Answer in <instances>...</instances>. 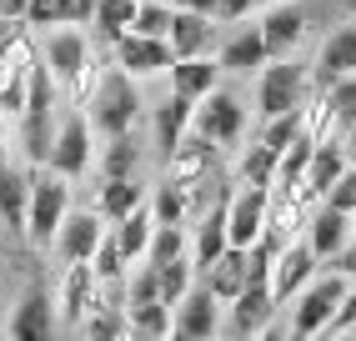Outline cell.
<instances>
[{
    "instance_id": "cell-1",
    "label": "cell",
    "mask_w": 356,
    "mask_h": 341,
    "mask_svg": "<svg viewBox=\"0 0 356 341\" xmlns=\"http://www.w3.org/2000/svg\"><path fill=\"white\" fill-rule=\"evenodd\" d=\"M346 291H351V276L337 271V266H321V271L306 281L296 296L286 301V336H326L331 322H337V311L346 301Z\"/></svg>"
},
{
    "instance_id": "cell-2",
    "label": "cell",
    "mask_w": 356,
    "mask_h": 341,
    "mask_svg": "<svg viewBox=\"0 0 356 341\" xmlns=\"http://www.w3.org/2000/svg\"><path fill=\"white\" fill-rule=\"evenodd\" d=\"M70 186H76V181H70L65 170L31 166V216H26V246L31 251H51L56 246L65 216H70V206H76Z\"/></svg>"
},
{
    "instance_id": "cell-3",
    "label": "cell",
    "mask_w": 356,
    "mask_h": 341,
    "mask_svg": "<svg viewBox=\"0 0 356 341\" xmlns=\"http://www.w3.org/2000/svg\"><path fill=\"white\" fill-rule=\"evenodd\" d=\"M140 81L136 76H126L121 65H106V76H101V86H96V95H90V106H86V116H90V126H96V136L106 141V136H121V131H136V120H140Z\"/></svg>"
},
{
    "instance_id": "cell-4",
    "label": "cell",
    "mask_w": 356,
    "mask_h": 341,
    "mask_svg": "<svg viewBox=\"0 0 356 341\" xmlns=\"http://www.w3.org/2000/svg\"><path fill=\"white\" fill-rule=\"evenodd\" d=\"M312 65L296 61V56H271L266 65L256 70V116H286V111H301L306 95H312Z\"/></svg>"
},
{
    "instance_id": "cell-5",
    "label": "cell",
    "mask_w": 356,
    "mask_h": 341,
    "mask_svg": "<svg viewBox=\"0 0 356 341\" xmlns=\"http://www.w3.org/2000/svg\"><path fill=\"white\" fill-rule=\"evenodd\" d=\"M96 151H101V136H96V126H90L86 106L60 111L56 145H51V161H45V166H56V170H65L70 181H81L86 170H96Z\"/></svg>"
},
{
    "instance_id": "cell-6",
    "label": "cell",
    "mask_w": 356,
    "mask_h": 341,
    "mask_svg": "<svg viewBox=\"0 0 356 341\" xmlns=\"http://www.w3.org/2000/svg\"><path fill=\"white\" fill-rule=\"evenodd\" d=\"M281 311H286V306L276 301V291L266 281H251L236 301H226L221 336H286V322H276Z\"/></svg>"
},
{
    "instance_id": "cell-7",
    "label": "cell",
    "mask_w": 356,
    "mask_h": 341,
    "mask_svg": "<svg viewBox=\"0 0 356 341\" xmlns=\"http://www.w3.org/2000/svg\"><path fill=\"white\" fill-rule=\"evenodd\" d=\"M0 336H15V341H45V336H60L56 291H45L40 281L20 286V296L6 306V326H0Z\"/></svg>"
},
{
    "instance_id": "cell-8",
    "label": "cell",
    "mask_w": 356,
    "mask_h": 341,
    "mask_svg": "<svg viewBox=\"0 0 356 341\" xmlns=\"http://www.w3.org/2000/svg\"><path fill=\"white\" fill-rule=\"evenodd\" d=\"M246 101L236 95L226 81L211 90V95H201L196 101V120H191V131H201V136H211L221 145V151H231V145H241V136H246Z\"/></svg>"
},
{
    "instance_id": "cell-9",
    "label": "cell",
    "mask_w": 356,
    "mask_h": 341,
    "mask_svg": "<svg viewBox=\"0 0 356 341\" xmlns=\"http://www.w3.org/2000/svg\"><path fill=\"white\" fill-rule=\"evenodd\" d=\"M111 61L136 81H156V76H171L176 65V51L165 35H140V31H126L121 40L111 45Z\"/></svg>"
},
{
    "instance_id": "cell-10",
    "label": "cell",
    "mask_w": 356,
    "mask_h": 341,
    "mask_svg": "<svg viewBox=\"0 0 356 341\" xmlns=\"http://www.w3.org/2000/svg\"><path fill=\"white\" fill-rule=\"evenodd\" d=\"M266 211H271V186H231L226 196V231L231 246H256L266 236Z\"/></svg>"
},
{
    "instance_id": "cell-11",
    "label": "cell",
    "mask_w": 356,
    "mask_h": 341,
    "mask_svg": "<svg viewBox=\"0 0 356 341\" xmlns=\"http://www.w3.org/2000/svg\"><path fill=\"white\" fill-rule=\"evenodd\" d=\"M96 286H101V276H96V266H90V261H60V281H56L60 331H70V336L81 331L90 301H96Z\"/></svg>"
},
{
    "instance_id": "cell-12",
    "label": "cell",
    "mask_w": 356,
    "mask_h": 341,
    "mask_svg": "<svg viewBox=\"0 0 356 341\" xmlns=\"http://www.w3.org/2000/svg\"><path fill=\"white\" fill-rule=\"evenodd\" d=\"M261 35H266L271 56H296L301 40L312 35V6L306 0H276L261 10Z\"/></svg>"
},
{
    "instance_id": "cell-13",
    "label": "cell",
    "mask_w": 356,
    "mask_h": 341,
    "mask_svg": "<svg viewBox=\"0 0 356 341\" xmlns=\"http://www.w3.org/2000/svg\"><path fill=\"white\" fill-rule=\"evenodd\" d=\"M221 326H226V301L206 281H196L176 301V336L181 341H206V336H221Z\"/></svg>"
},
{
    "instance_id": "cell-14",
    "label": "cell",
    "mask_w": 356,
    "mask_h": 341,
    "mask_svg": "<svg viewBox=\"0 0 356 341\" xmlns=\"http://www.w3.org/2000/svg\"><path fill=\"white\" fill-rule=\"evenodd\" d=\"M101 45V40H96ZM90 35H86V26H51V31H40V61L51 65V76L60 81V86H70V76L90 61Z\"/></svg>"
},
{
    "instance_id": "cell-15",
    "label": "cell",
    "mask_w": 356,
    "mask_h": 341,
    "mask_svg": "<svg viewBox=\"0 0 356 341\" xmlns=\"http://www.w3.org/2000/svg\"><path fill=\"white\" fill-rule=\"evenodd\" d=\"M306 241H312V251L326 261H337L351 241H356V211H341L331 201H316L312 206V221H306Z\"/></svg>"
},
{
    "instance_id": "cell-16",
    "label": "cell",
    "mask_w": 356,
    "mask_h": 341,
    "mask_svg": "<svg viewBox=\"0 0 356 341\" xmlns=\"http://www.w3.org/2000/svg\"><path fill=\"white\" fill-rule=\"evenodd\" d=\"M216 61L226 76H251V70L266 65L271 51H266V35H261V20H236L216 45Z\"/></svg>"
},
{
    "instance_id": "cell-17",
    "label": "cell",
    "mask_w": 356,
    "mask_h": 341,
    "mask_svg": "<svg viewBox=\"0 0 356 341\" xmlns=\"http://www.w3.org/2000/svg\"><path fill=\"white\" fill-rule=\"evenodd\" d=\"M106 231H111V221H106L96 206H70V216H65V226H60V236H56L51 251L60 261H90L96 246L106 241Z\"/></svg>"
},
{
    "instance_id": "cell-18",
    "label": "cell",
    "mask_w": 356,
    "mask_h": 341,
    "mask_svg": "<svg viewBox=\"0 0 356 341\" xmlns=\"http://www.w3.org/2000/svg\"><path fill=\"white\" fill-rule=\"evenodd\" d=\"M316 271H321V256L312 251V241H306V236L286 241V246L276 251V266H271V291H276V301L286 306V301H291Z\"/></svg>"
},
{
    "instance_id": "cell-19",
    "label": "cell",
    "mask_w": 356,
    "mask_h": 341,
    "mask_svg": "<svg viewBox=\"0 0 356 341\" xmlns=\"http://www.w3.org/2000/svg\"><path fill=\"white\" fill-rule=\"evenodd\" d=\"M161 166H165V176H171V181L196 186V181H206V176H216V166H221V145L211 141V136H201V131H186V141H181Z\"/></svg>"
},
{
    "instance_id": "cell-20",
    "label": "cell",
    "mask_w": 356,
    "mask_h": 341,
    "mask_svg": "<svg viewBox=\"0 0 356 341\" xmlns=\"http://www.w3.org/2000/svg\"><path fill=\"white\" fill-rule=\"evenodd\" d=\"M191 120H196V101H191V95H181V90H171V95H165V101L151 111V145H156L161 161L186 141Z\"/></svg>"
},
{
    "instance_id": "cell-21",
    "label": "cell",
    "mask_w": 356,
    "mask_h": 341,
    "mask_svg": "<svg viewBox=\"0 0 356 341\" xmlns=\"http://www.w3.org/2000/svg\"><path fill=\"white\" fill-rule=\"evenodd\" d=\"M356 70V15H346L337 31H326L321 51L312 61V81L316 86H331L337 76H351Z\"/></svg>"
},
{
    "instance_id": "cell-22",
    "label": "cell",
    "mask_w": 356,
    "mask_h": 341,
    "mask_svg": "<svg viewBox=\"0 0 356 341\" xmlns=\"http://www.w3.org/2000/svg\"><path fill=\"white\" fill-rule=\"evenodd\" d=\"M171 51H176V61H186V56H216V45H221V20L216 15H201V10H176V20H171Z\"/></svg>"
},
{
    "instance_id": "cell-23",
    "label": "cell",
    "mask_w": 356,
    "mask_h": 341,
    "mask_svg": "<svg viewBox=\"0 0 356 341\" xmlns=\"http://www.w3.org/2000/svg\"><path fill=\"white\" fill-rule=\"evenodd\" d=\"M26 216H31V166H0V226L26 241Z\"/></svg>"
},
{
    "instance_id": "cell-24",
    "label": "cell",
    "mask_w": 356,
    "mask_h": 341,
    "mask_svg": "<svg viewBox=\"0 0 356 341\" xmlns=\"http://www.w3.org/2000/svg\"><path fill=\"white\" fill-rule=\"evenodd\" d=\"M226 196H231V186L221 191L216 201H211L201 216H196V231H191V256H196V266L206 271L211 261H216L226 246H231V231H226Z\"/></svg>"
},
{
    "instance_id": "cell-25",
    "label": "cell",
    "mask_w": 356,
    "mask_h": 341,
    "mask_svg": "<svg viewBox=\"0 0 356 341\" xmlns=\"http://www.w3.org/2000/svg\"><path fill=\"white\" fill-rule=\"evenodd\" d=\"M140 201H151V186L140 176H101V186H96V211L106 216V221L131 216Z\"/></svg>"
},
{
    "instance_id": "cell-26",
    "label": "cell",
    "mask_w": 356,
    "mask_h": 341,
    "mask_svg": "<svg viewBox=\"0 0 356 341\" xmlns=\"http://www.w3.org/2000/svg\"><path fill=\"white\" fill-rule=\"evenodd\" d=\"M56 126H60V111H26L15 120V141H20V151H26V166H45V161H51Z\"/></svg>"
},
{
    "instance_id": "cell-27",
    "label": "cell",
    "mask_w": 356,
    "mask_h": 341,
    "mask_svg": "<svg viewBox=\"0 0 356 341\" xmlns=\"http://www.w3.org/2000/svg\"><path fill=\"white\" fill-rule=\"evenodd\" d=\"M171 90H181V95H191V101H201V95H211L221 81H226V70H221V61L216 56H186V61H176L171 65Z\"/></svg>"
},
{
    "instance_id": "cell-28",
    "label": "cell",
    "mask_w": 356,
    "mask_h": 341,
    "mask_svg": "<svg viewBox=\"0 0 356 341\" xmlns=\"http://www.w3.org/2000/svg\"><path fill=\"white\" fill-rule=\"evenodd\" d=\"M140 166H146V145H140L136 131H121V136L101 141V151H96L101 176H140Z\"/></svg>"
},
{
    "instance_id": "cell-29",
    "label": "cell",
    "mask_w": 356,
    "mask_h": 341,
    "mask_svg": "<svg viewBox=\"0 0 356 341\" xmlns=\"http://www.w3.org/2000/svg\"><path fill=\"white\" fill-rule=\"evenodd\" d=\"M201 281L216 291L221 301H236V296L246 291V281H251V271H246V246H226V251L201 271Z\"/></svg>"
},
{
    "instance_id": "cell-30",
    "label": "cell",
    "mask_w": 356,
    "mask_h": 341,
    "mask_svg": "<svg viewBox=\"0 0 356 341\" xmlns=\"http://www.w3.org/2000/svg\"><path fill=\"white\" fill-rule=\"evenodd\" d=\"M111 231H115V241H121V251H126L131 261H146V251H151V236H156V211H151V201H140L131 216L111 221Z\"/></svg>"
},
{
    "instance_id": "cell-31",
    "label": "cell",
    "mask_w": 356,
    "mask_h": 341,
    "mask_svg": "<svg viewBox=\"0 0 356 341\" xmlns=\"http://www.w3.org/2000/svg\"><path fill=\"white\" fill-rule=\"evenodd\" d=\"M131 311V336L136 341H161V336H176V306L171 301H140V306H126Z\"/></svg>"
},
{
    "instance_id": "cell-32",
    "label": "cell",
    "mask_w": 356,
    "mask_h": 341,
    "mask_svg": "<svg viewBox=\"0 0 356 341\" xmlns=\"http://www.w3.org/2000/svg\"><path fill=\"white\" fill-rule=\"evenodd\" d=\"M136 26V0H96V15H90V35H96L106 51L126 31Z\"/></svg>"
},
{
    "instance_id": "cell-33",
    "label": "cell",
    "mask_w": 356,
    "mask_h": 341,
    "mask_svg": "<svg viewBox=\"0 0 356 341\" xmlns=\"http://www.w3.org/2000/svg\"><path fill=\"white\" fill-rule=\"evenodd\" d=\"M236 181L241 186H276V151L266 141H251L241 156H236Z\"/></svg>"
},
{
    "instance_id": "cell-34",
    "label": "cell",
    "mask_w": 356,
    "mask_h": 341,
    "mask_svg": "<svg viewBox=\"0 0 356 341\" xmlns=\"http://www.w3.org/2000/svg\"><path fill=\"white\" fill-rule=\"evenodd\" d=\"M196 281H201V266H196V256H191V251L176 256V261H165V266H161V301H171V306H176V301H181Z\"/></svg>"
},
{
    "instance_id": "cell-35",
    "label": "cell",
    "mask_w": 356,
    "mask_h": 341,
    "mask_svg": "<svg viewBox=\"0 0 356 341\" xmlns=\"http://www.w3.org/2000/svg\"><path fill=\"white\" fill-rule=\"evenodd\" d=\"M186 251H191V231H186V226H176V221H156V236H151V251H146V261L165 266V261L186 256Z\"/></svg>"
},
{
    "instance_id": "cell-36",
    "label": "cell",
    "mask_w": 356,
    "mask_h": 341,
    "mask_svg": "<svg viewBox=\"0 0 356 341\" xmlns=\"http://www.w3.org/2000/svg\"><path fill=\"white\" fill-rule=\"evenodd\" d=\"M301 131H306L301 111H286V116H266V120H261V136H256V141H266L271 151L281 156V151H286V145H291V141H296Z\"/></svg>"
},
{
    "instance_id": "cell-37",
    "label": "cell",
    "mask_w": 356,
    "mask_h": 341,
    "mask_svg": "<svg viewBox=\"0 0 356 341\" xmlns=\"http://www.w3.org/2000/svg\"><path fill=\"white\" fill-rule=\"evenodd\" d=\"M90 266H96V276H101V281H126V271H131V256L121 251V241H115V231H106V241L96 246Z\"/></svg>"
},
{
    "instance_id": "cell-38",
    "label": "cell",
    "mask_w": 356,
    "mask_h": 341,
    "mask_svg": "<svg viewBox=\"0 0 356 341\" xmlns=\"http://www.w3.org/2000/svg\"><path fill=\"white\" fill-rule=\"evenodd\" d=\"M171 20H176V6H171V0H140L131 31H140V35H171Z\"/></svg>"
},
{
    "instance_id": "cell-39",
    "label": "cell",
    "mask_w": 356,
    "mask_h": 341,
    "mask_svg": "<svg viewBox=\"0 0 356 341\" xmlns=\"http://www.w3.org/2000/svg\"><path fill=\"white\" fill-rule=\"evenodd\" d=\"M321 201H331V206H341V211H356V166H346L337 181H331V191Z\"/></svg>"
},
{
    "instance_id": "cell-40",
    "label": "cell",
    "mask_w": 356,
    "mask_h": 341,
    "mask_svg": "<svg viewBox=\"0 0 356 341\" xmlns=\"http://www.w3.org/2000/svg\"><path fill=\"white\" fill-rule=\"evenodd\" d=\"M56 10H60V26H90L96 0H56Z\"/></svg>"
},
{
    "instance_id": "cell-41",
    "label": "cell",
    "mask_w": 356,
    "mask_h": 341,
    "mask_svg": "<svg viewBox=\"0 0 356 341\" xmlns=\"http://www.w3.org/2000/svg\"><path fill=\"white\" fill-rule=\"evenodd\" d=\"M26 26H31V31H51V26H60V10H56V0H31V10H26Z\"/></svg>"
},
{
    "instance_id": "cell-42",
    "label": "cell",
    "mask_w": 356,
    "mask_h": 341,
    "mask_svg": "<svg viewBox=\"0 0 356 341\" xmlns=\"http://www.w3.org/2000/svg\"><path fill=\"white\" fill-rule=\"evenodd\" d=\"M256 10V0H216V20L221 26H236V20H246Z\"/></svg>"
},
{
    "instance_id": "cell-43",
    "label": "cell",
    "mask_w": 356,
    "mask_h": 341,
    "mask_svg": "<svg viewBox=\"0 0 356 341\" xmlns=\"http://www.w3.org/2000/svg\"><path fill=\"white\" fill-rule=\"evenodd\" d=\"M26 10H31V0H0V15L6 20H26Z\"/></svg>"
},
{
    "instance_id": "cell-44",
    "label": "cell",
    "mask_w": 356,
    "mask_h": 341,
    "mask_svg": "<svg viewBox=\"0 0 356 341\" xmlns=\"http://www.w3.org/2000/svg\"><path fill=\"white\" fill-rule=\"evenodd\" d=\"M176 10H201V15H216V0H171Z\"/></svg>"
},
{
    "instance_id": "cell-45",
    "label": "cell",
    "mask_w": 356,
    "mask_h": 341,
    "mask_svg": "<svg viewBox=\"0 0 356 341\" xmlns=\"http://www.w3.org/2000/svg\"><path fill=\"white\" fill-rule=\"evenodd\" d=\"M341 145H346V161H351V166H356V126H351V131H346V136H341Z\"/></svg>"
},
{
    "instance_id": "cell-46",
    "label": "cell",
    "mask_w": 356,
    "mask_h": 341,
    "mask_svg": "<svg viewBox=\"0 0 356 341\" xmlns=\"http://www.w3.org/2000/svg\"><path fill=\"white\" fill-rule=\"evenodd\" d=\"M6 306H10V301H0V326H6Z\"/></svg>"
},
{
    "instance_id": "cell-47",
    "label": "cell",
    "mask_w": 356,
    "mask_h": 341,
    "mask_svg": "<svg viewBox=\"0 0 356 341\" xmlns=\"http://www.w3.org/2000/svg\"><path fill=\"white\" fill-rule=\"evenodd\" d=\"M346 15H356V0H346Z\"/></svg>"
},
{
    "instance_id": "cell-48",
    "label": "cell",
    "mask_w": 356,
    "mask_h": 341,
    "mask_svg": "<svg viewBox=\"0 0 356 341\" xmlns=\"http://www.w3.org/2000/svg\"><path fill=\"white\" fill-rule=\"evenodd\" d=\"M256 6H261V10H266V6H276V0H256Z\"/></svg>"
},
{
    "instance_id": "cell-49",
    "label": "cell",
    "mask_w": 356,
    "mask_h": 341,
    "mask_svg": "<svg viewBox=\"0 0 356 341\" xmlns=\"http://www.w3.org/2000/svg\"><path fill=\"white\" fill-rule=\"evenodd\" d=\"M0 251H6V241H0Z\"/></svg>"
},
{
    "instance_id": "cell-50",
    "label": "cell",
    "mask_w": 356,
    "mask_h": 341,
    "mask_svg": "<svg viewBox=\"0 0 356 341\" xmlns=\"http://www.w3.org/2000/svg\"><path fill=\"white\" fill-rule=\"evenodd\" d=\"M136 6H140V0H136Z\"/></svg>"
},
{
    "instance_id": "cell-51",
    "label": "cell",
    "mask_w": 356,
    "mask_h": 341,
    "mask_svg": "<svg viewBox=\"0 0 356 341\" xmlns=\"http://www.w3.org/2000/svg\"><path fill=\"white\" fill-rule=\"evenodd\" d=\"M0 256H6V251H0Z\"/></svg>"
}]
</instances>
